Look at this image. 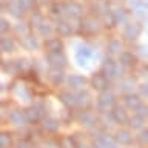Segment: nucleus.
<instances>
[{"label":"nucleus","instance_id":"nucleus-1","mask_svg":"<svg viewBox=\"0 0 148 148\" xmlns=\"http://www.w3.org/2000/svg\"><path fill=\"white\" fill-rule=\"evenodd\" d=\"M114 106H116V96L110 90L99 92V97H97V100H96V108L100 114L111 113Z\"/></svg>","mask_w":148,"mask_h":148},{"label":"nucleus","instance_id":"nucleus-2","mask_svg":"<svg viewBox=\"0 0 148 148\" xmlns=\"http://www.w3.org/2000/svg\"><path fill=\"white\" fill-rule=\"evenodd\" d=\"M26 113V120L28 123H39L42 122L45 117H46V105L43 103V102H36V103H32L31 106H28V108L25 110Z\"/></svg>","mask_w":148,"mask_h":148},{"label":"nucleus","instance_id":"nucleus-3","mask_svg":"<svg viewBox=\"0 0 148 148\" xmlns=\"http://www.w3.org/2000/svg\"><path fill=\"white\" fill-rule=\"evenodd\" d=\"M102 71L108 76L111 80L114 79H120L123 74V66L119 62H116L113 57H105L102 62Z\"/></svg>","mask_w":148,"mask_h":148},{"label":"nucleus","instance_id":"nucleus-4","mask_svg":"<svg viewBox=\"0 0 148 148\" xmlns=\"http://www.w3.org/2000/svg\"><path fill=\"white\" fill-rule=\"evenodd\" d=\"M45 60L49 65V68H54V69H63L68 65V59L63 51H60V53H46Z\"/></svg>","mask_w":148,"mask_h":148},{"label":"nucleus","instance_id":"nucleus-5","mask_svg":"<svg viewBox=\"0 0 148 148\" xmlns=\"http://www.w3.org/2000/svg\"><path fill=\"white\" fill-rule=\"evenodd\" d=\"M76 119L80 125H83V127H86L90 130L94 128L96 125L99 123V116H97L96 113H92V111H90V110H80L77 113Z\"/></svg>","mask_w":148,"mask_h":148},{"label":"nucleus","instance_id":"nucleus-6","mask_svg":"<svg viewBox=\"0 0 148 148\" xmlns=\"http://www.w3.org/2000/svg\"><path fill=\"white\" fill-rule=\"evenodd\" d=\"M110 82H111V79L106 76V74L103 71H100V73H94L91 76L90 79V83H91V86L94 88L96 91H106L110 88Z\"/></svg>","mask_w":148,"mask_h":148},{"label":"nucleus","instance_id":"nucleus-7","mask_svg":"<svg viewBox=\"0 0 148 148\" xmlns=\"http://www.w3.org/2000/svg\"><path fill=\"white\" fill-rule=\"evenodd\" d=\"M92 57H94V49H92L90 45H80L76 51V60H77L79 66L86 68L88 62H90Z\"/></svg>","mask_w":148,"mask_h":148},{"label":"nucleus","instance_id":"nucleus-8","mask_svg":"<svg viewBox=\"0 0 148 148\" xmlns=\"http://www.w3.org/2000/svg\"><path fill=\"white\" fill-rule=\"evenodd\" d=\"M140 32H142V26L139 25V23L127 22V23H125V26H123V29H122V36H123L125 40L134 42L139 36H140Z\"/></svg>","mask_w":148,"mask_h":148},{"label":"nucleus","instance_id":"nucleus-9","mask_svg":"<svg viewBox=\"0 0 148 148\" xmlns=\"http://www.w3.org/2000/svg\"><path fill=\"white\" fill-rule=\"evenodd\" d=\"M8 120H9V123H12L14 127H17V128H22V127H25L26 125V113H25V110H20V108H14L11 110L8 113Z\"/></svg>","mask_w":148,"mask_h":148},{"label":"nucleus","instance_id":"nucleus-10","mask_svg":"<svg viewBox=\"0 0 148 148\" xmlns=\"http://www.w3.org/2000/svg\"><path fill=\"white\" fill-rule=\"evenodd\" d=\"M12 86H14L12 91H14V94H16V97L18 100H22V102L32 100V91H31L29 86H26L25 83H22V82L12 83Z\"/></svg>","mask_w":148,"mask_h":148},{"label":"nucleus","instance_id":"nucleus-11","mask_svg":"<svg viewBox=\"0 0 148 148\" xmlns=\"http://www.w3.org/2000/svg\"><path fill=\"white\" fill-rule=\"evenodd\" d=\"M123 106L130 111H133V113H136L139 110V106H140L143 102H142V96L140 94H134V92H130V94H123Z\"/></svg>","mask_w":148,"mask_h":148},{"label":"nucleus","instance_id":"nucleus-12","mask_svg":"<svg viewBox=\"0 0 148 148\" xmlns=\"http://www.w3.org/2000/svg\"><path fill=\"white\" fill-rule=\"evenodd\" d=\"M92 148H117V142L114 137H111L108 133H102L99 137L94 139L92 142Z\"/></svg>","mask_w":148,"mask_h":148},{"label":"nucleus","instance_id":"nucleus-13","mask_svg":"<svg viewBox=\"0 0 148 148\" xmlns=\"http://www.w3.org/2000/svg\"><path fill=\"white\" fill-rule=\"evenodd\" d=\"M92 105V97L86 90H79L76 92V108L79 110H90Z\"/></svg>","mask_w":148,"mask_h":148},{"label":"nucleus","instance_id":"nucleus-14","mask_svg":"<svg viewBox=\"0 0 148 148\" xmlns=\"http://www.w3.org/2000/svg\"><path fill=\"white\" fill-rule=\"evenodd\" d=\"M88 83V79L82 74H69L66 77V85L69 86V90H85Z\"/></svg>","mask_w":148,"mask_h":148},{"label":"nucleus","instance_id":"nucleus-15","mask_svg":"<svg viewBox=\"0 0 148 148\" xmlns=\"http://www.w3.org/2000/svg\"><path fill=\"white\" fill-rule=\"evenodd\" d=\"M99 28H100V25L94 17H86V18H83V22L80 23V29H82L83 34H86V36L97 34V32H99Z\"/></svg>","mask_w":148,"mask_h":148},{"label":"nucleus","instance_id":"nucleus-16","mask_svg":"<svg viewBox=\"0 0 148 148\" xmlns=\"http://www.w3.org/2000/svg\"><path fill=\"white\" fill-rule=\"evenodd\" d=\"M83 14V8L82 5H79L76 2H71V3H65V16L71 20H77L80 18Z\"/></svg>","mask_w":148,"mask_h":148},{"label":"nucleus","instance_id":"nucleus-17","mask_svg":"<svg viewBox=\"0 0 148 148\" xmlns=\"http://www.w3.org/2000/svg\"><path fill=\"white\" fill-rule=\"evenodd\" d=\"M111 116H113L114 122L119 123V125H125V123H128V120H130V116H128L127 108H125V106L116 105L114 108H113V111H111Z\"/></svg>","mask_w":148,"mask_h":148},{"label":"nucleus","instance_id":"nucleus-18","mask_svg":"<svg viewBox=\"0 0 148 148\" xmlns=\"http://www.w3.org/2000/svg\"><path fill=\"white\" fill-rule=\"evenodd\" d=\"M119 63L123 68H134L137 65V57L130 51H122L119 54Z\"/></svg>","mask_w":148,"mask_h":148},{"label":"nucleus","instance_id":"nucleus-19","mask_svg":"<svg viewBox=\"0 0 148 148\" xmlns=\"http://www.w3.org/2000/svg\"><path fill=\"white\" fill-rule=\"evenodd\" d=\"M63 42L59 39V37H48L45 40V49L46 53H60L63 51Z\"/></svg>","mask_w":148,"mask_h":148},{"label":"nucleus","instance_id":"nucleus-20","mask_svg":"<svg viewBox=\"0 0 148 148\" xmlns=\"http://www.w3.org/2000/svg\"><path fill=\"white\" fill-rule=\"evenodd\" d=\"M40 127H42V131H45L48 134H54V133L59 131L60 122L57 119H53V117H45L43 120H42Z\"/></svg>","mask_w":148,"mask_h":148},{"label":"nucleus","instance_id":"nucleus-21","mask_svg":"<svg viewBox=\"0 0 148 148\" xmlns=\"http://www.w3.org/2000/svg\"><path fill=\"white\" fill-rule=\"evenodd\" d=\"M59 100L62 102L68 110L76 108V92H73L71 90H66V91L60 92V94H59Z\"/></svg>","mask_w":148,"mask_h":148},{"label":"nucleus","instance_id":"nucleus-22","mask_svg":"<svg viewBox=\"0 0 148 148\" xmlns=\"http://www.w3.org/2000/svg\"><path fill=\"white\" fill-rule=\"evenodd\" d=\"M20 43L22 46L25 48L26 51H31V53H34V51L39 49V40H37V37H34L32 34H26V36H23L22 37V40H20Z\"/></svg>","mask_w":148,"mask_h":148},{"label":"nucleus","instance_id":"nucleus-23","mask_svg":"<svg viewBox=\"0 0 148 148\" xmlns=\"http://www.w3.org/2000/svg\"><path fill=\"white\" fill-rule=\"evenodd\" d=\"M114 139L117 143H120V145H131L133 140H134V137H133V134L130 130H119V131H116Z\"/></svg>","mask_w":148,"mask_h":148},{"label":"nucleus","instance_id":"nucleus-24","mask_svg":"<svg viewBox=\"0 0 148 148\" xmlns=\"http://www.w3.org/2000/svg\"><path fill=\"white\" fill-rule=\"evenodd\" d=\"M48 79H49V82L53 83L54 86H59L60 83L66 82V77H65L63 69H54V68H51L49 71H48Z\"/></svg>","mask_w":148,"mask_h":148},{"label":"nucleus","instance_id":"nucleus-25","mask_svg":"<svg viewBox=\"0 0 148 148\" xmlns=\"http://www.w3.org/2000/svg\"><path fill=\"white\" fill-rule=\"evenodd\" d=\"M56 31L59 32V36L68 37L73 34L74 28L71 25V22H68V20H57V23H56Z\"/></svg>","mask_w":148,"mask_h":148},{"label":"nucleus","instance_id":"nucleus-26","mask_svg":"<svg viewBox=\"0 0 148 148\" xmlns=\"http://www.w3.org/2000/svg\"><path fill=\"white\" fill-rule=\"evenodd\" d=\"M134 86H136V80H134L133 77H125L122 79V80L119 82V91L122 92V94H130V92H133Z\"/></svg>","mask_w":148,"mask_h":148},{"label":"nucleus","instance_id":"nucleus-27","mask_svg":"<svg viewBox=\"0 0 148 148\" xmlns=\"http://www.w3.org/2000/svg\"><path fill=\"white\" fill-rule=\"evenodd\" d=\"M2 71L8 74V76H16L18 73L17 60H5V62H2Z\"/></svg>","mask_w":148,"mask_h":148},{"label":"nucleus","instance_id":"nucleus-28","mask_svg":"<svg viewBox=\"0 0 148 148\" xmlns=\"http://www.w3.org/2000/svg\"><path fill=\"white\" fill-rule=\"evenodd\" d=\"M0 48L5 54L8 53H12V51H16V42H14L12 37H8V36H3L2 37V42H0Z\"/></svg>","mask_w":148,"mask_h":148},{"label":"nucleus","instance_id":"nucleus-29","mask_svg":"<svg viewBox=\"0 0 148 148\" xmlns=\"http://www.w3.org/2000/svg\"><path fill=\"white\" fill-rule=\"evenodd\" d=\"M60 148H77L79 147V140L76 136H62L59 139Z\"/></svg>","mask_w":148,"mask_h":148},{"label":"nucleus","instance_id":"nucleus-30","mask_svg":"<svg viewBox=\"0 0 148 148\" xmlns=\"http://www.w3.org/2000/svg\"><path fill=\"white\" fill-rule=\"evenodd\" d=\"M106 53H108L110 56H116V54L122 53V43H120V40L111 39L108 42V45H106Z\"/></svg>","mask_w":148,"mask_h":148},{"label":"nucleus","instance_id":"nucleus-31","mask_svg":"<svg viewBox=\"0 0 148 148\" xmlns=\"http://www.w3.org/2000/svg\"><path fill=\"white\" fill-rule=\"evenodd\" d=\"M143 125H145V117H142L139 114H133L128 120V127L133 130H142Z\"/></svg>","mask_w":148,"mask_h":148},{"label":"nucleus","instance_id":"nucleus-32","mask_svg":"<svg viewBox=\"0 0 148 148\" xmlns=\"http://www.w3.org/2000/svg\"><path fill=\"white\" fill-rule=\"evenodd\" d=\"M12 145V134L9 131H2L0 134V148H11Z\"/></svg>","mask_w":148,"mask_h":148},{"label":"nucleus","instance_id":"nucleus-33","mask_svg":"<svg viewBox=\"0 0 148 148\" xmlns=\"http://www.w3.org/2000/svg\"><path fill=\"white\" fill-rule=\"evenodd\" d=\"M8 12L11 14L12 17H16V18H18V17H22L23 16V9L18 6V3L17 2H14V3H9V6H8Z\"/></svg>","mask_w":148,"mask_h":148},{"label":"nucleus","instance_id":"nucleus-34","mask_svg":"<svg viewBox=\"0 0 148 148\" xmlns=\"http://www.w3.org/2000/svg\"><path fill=\"white\" fill-rule=\"evenodd\" d=\"M113 14H114L116 22H117V23H127V20H128V14H127V11H125L123 8H117Z\"/></svg>","mask_w":148,"mask_h":148},{"label":"nucleus","instance_id":"nucleus-35","mask_svg":"<svg viewBox=\"0 0 148 148\" xmlns=\"http://www.w3.org/2000/svg\"><path fill=\"white\" fill-rule=\"evenodd\" d=\"M43 22H45L43 20V14H42L40 11H34V12H32V16H31V25L32 26L39 28Z\"/></svg>","mask_w":148,"mask_h":148},{"label":"nucleus","instance_id":"nucleus-36","mask_svg":"<svg viewBox=\"0 0 148 148\" xmlns=\"http://www.w3.org/2000/svg\"><path fill=\"white\" fill-rule=\"evenodd\" d=\"M96 11L99 12V14H102V16L108 14V12H110V5H108V2H106V0H99V2H97V5H96Z\"/></svg>","mask_w":148,"mask_h":148},{"label":"nucleus","instance_id":"nucleus-37","mask_svg":"<svg viewBox=\"0 0 148 148\" xmlns=\"http://www.w3.org/2000/svg\"><path fill=\"white\" fill-rule=\"evenodd\" d=\"M51 14L53 16H65V3H54L51 6Z\"/></svg>","mask_w":148,"mask_h":148},{"label":"nucleus","instance_id":"nucleus-38","mask_svg":"<svg viewBox=\"0 0 148 148\" xmlns=\"http://www.w3.org/2000/svg\"><path fill=\"white\" fill-rule=\"evenodd\" d=\"M37 31H39V34L40 36H43V37H49V34L53 32V26L49 25V23H42V25L37 28Z\"/></svg>","mask_w":148,"mask_h":148},{"label":"nucleus","instance_id":"nucleus-39","mask_svg":"<svg viewBox=\"0 0 148 148\" xmlns=\"http://www.w3.org/2000/svg\"><path fill=\"white\" fill-rule=\"evenodd\" d=\"M103 23H105V26H106V28H113V26L117 25V22H116L114 14H113V12L105 14V16H103Z\"/></svg>","mask_w":148,"mask_h":148},{"label":"nucleus","instance_id":"nucleus-40","mask_svg":"<svg viewBox=\"0 0 148 148\" xmlns=\"http://www.w3.org/2000/svg\"><path fill=\"white\" fill-rule=\"evenodd\" d=\"M17 65H18V73H22V74L28 73V69H29V66H31V63H29L28 59H18Z\"/></svg>","mask_w":148,"mask_h":148},{"label":"nucleus","instance_id":"nucleus-41","mask_svg":"<svg viewBox=\"0 0 148 148\" xmlns=\"http://www.w3.org/2000/svg\"><path fill=\"white\" fill-rule=\"evenodd\" d=\"M137 142L143 147H148V128L140 130V133H139V136H137Z\"/></svg>","mask_w":148,"mask_h":148},{"label":"nucleus","instance_id":"nucleus-42","mask_svg":"<svg viewBox=\"0 0 148 148\" xmlns=\"http://www.w3.org/2000/svg\"><path fill=\"white\" fill-rule=\"evenodd\" d=\"M14 31H16V34L20 36V37H23V36L28 34V28H26L25 23H17V25L14 26Z\"/></svg>","mask_w":148,"mask_h":148},{"label":"nucleus","instance_id":"nucleus-43","mask_svg":"<svg viewBox=\"0 0 148 148\" xmlns=\"http://www.w3.org/2000/svg\"><path fill=\"white\" fill-rule=\"evenodd\" d=\"M42 143H43V148H60L59 140H54V139H45Z\"/></svg>","mask_w":148,"mask_h":148},{"label":"nucleus","instance_id":"nucleus-44","mask_svg":"<svg viewBox=\"0 0 148 148\" xmlns=\"http://www.w3.org/2000/svg\"><path fill=\"white\" fill-rule=\"evenodd\" d=\"M32 2H34V0H17L18 6H20V8L23 9V11H28V9H31Z\"/></svg>","mask_w":148,"mask_h":148},{"label":"nucleus","instance_id":"nucleus-45","mask_svg":"<svg viewBox=\"0 0 148 148\" xmlns=\"http://www.w3.org/2000/svg\"><path fill=\"white\" fill-rule=\"evenodd\" d=\"M134 114H139V116H142V117L147 119V117H148V105H147V103H142Z\"/></svg>","mask_w":148,"mask_h":148},{"label":"nucleus","instance_id":"nucleus-46","mask_svg":"<svg viewBox=\"0 0 148 148\" xmlns=\"http://www.w3.org/2000/svg\"><path fill=\"white\" fill-rule=\"evenodd\" d=\"M137 74H139V76H142V77H147V76H148V65H145V63L139 65Z\"/></svg>","mask_w":148,"mask_h":148},{"label":"nucleus","instance_id":"nucleus-47","mask_svg":"<svg viewBox=\"0 0 148 148\" xmlns=\"http://www.w3.org/2000/svg\"><path fill=\"white\" fill-rule=\"evenodd\" d=\"M14 147H16V148H32V145L26 140V139H20L18 142H16V145H14Z\"/></svg>","mask_w":148,"mask_h":148},{"label":"nucleus","instance_id":"nucleus-48","mask_svg":"<svg viewBox=\"0 0 148 148\" xmlns=\"http://www.w3.org/2000/svg\"><path fill=\"white\" fill-rule=\"evenodd\" d=\"M139 92H140L142 97L148 99V83H140L139 85Z\"/></svg>","mask_w":148,"mask_h":148},{"label":"nucleus","instance_id":"nucleus-49","mask_svg":"<svg viewBox=\"0 0 148 148\" xmlns=\"http://www.w3.org/2000/svg\"><path fill=\"white\" fill-rule=\"evenodd\" d=\"M139 54H140L145 60H148V46H140V48H139Z\"/></svg>","mask_w":148,"mask_h":148},{"label":"nucleus","instance_id":"nucleus-50","mask_svg":"<svg viewBox=\"0 0 148 148\" xmlns=\"http://www.w3.org/2000/svg\"><path fill=\"white\" fill-rule=\"evenodd\" d=\"M9 29V23H8V20L6 18H2V32L5 34V32H6Z\"/></svg>","mask_w":148,"mask_h":148},{"label":"nucleus","instance_id":"nucleus-51","mask_svg":"<svg viewBox=\"0 0 148 148\" xmlns=\"http://www.w3.org/2000/svg\"><path fill=\"white\" fill-rule=\"evenodd\" d=\"M34 2H36V3H39V5H46V3L49 2V0H34Z\"/></svg>","mask_w":148,"mask_h":148},{"label":"nucleus","instance_id":"nucleus-52","mask_svg":"<svg viewBox=\"0 0 148 148\" xmlns=\"http://www.w3.org/2000/svg\"><path fill=\"white\" fill-rule=\"evenodd\" d=\"M77 148H91V147H88L86 143H79V147Z\"/></svg>","mask_w":148,"mask_h":148},{"label":"nucleus","instance_id":"nucleus-53","mask_svg":"<svg viewBox=\"0 0 148 148\" xmlns=\"http://www.w3.org/2000/svg\"><path fill=\"white\" fill-rule=\"evenodd\" d=\"M88 2H97V0H88Z\"/></svg>","mask_w":148,"mask_h":148},{"label":"nucleus","instance_id":"nucleus-54","mask_svg":"<svg viewBox=\"0 0 148 148\" xmlns=\"http://www.w3.org/2000/svg\"><path fill=\"white\" fill-rule=\"evenodd\" d=\"M147 9H148V2H147Z\"/></svg>","mask_w":148,"mask_h":148},{"label":"nucleus","instance_id":"nucleus-55","mask_svg":"<svg viewBox=\"0 0 148 148\" xmlns=\"http://www.w3.org/2000/svg\"><path fill=\"white\" fill-rule=\"evenodd\" d=\"M5 2H8V0H3V3H5Z\"/></svg>","mask_w":148,"mask_h":148},{"label":"nucleus","instance_id":"nucleus-56","mask_svg":"<svg viewBox=\"0 0 148 148\" xmlns=\"http://www.w3.org/2000/svg\"><path fill=\"white\" fill-rule=\"evenodd\" d=\"M32 148H36V147H32Z\"/></svg>","mask_w":148,"mask_h":148}]
</instances>
